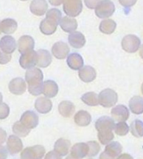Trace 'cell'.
<instances>
[{
    "label": "cell",
    "instance_id": "obj_12",
    "mask_svg": "<svg viewBox=\"0 0 143 159\" xmlns=\"http://www.w3.org/2000/svg\"><path fill=\"white\" fill-rule=\"evenodd\" d=\"M16 47L17 44L15 39L9 35L3 36L0 40V50L5 53H13L16 50Z\"/></svg>",
    "mask_w": 143,
    "mask_h": 159
},
{
    "label": "cell",
    "instance_id": "obj_30",
    "mask_svg": "<svg viewBox=\"0 0 143 159\" xmlns=\"http://www.w3.org/2000/svg\"><path fill=\"white\" fill-rule=\"evenodd\" d=\"M129 107L133 113L140 115L143 112V98L142 96L132 97L129 102Z\"/></svg>",
    "mask_w": 143,
    "mask_h": 159
},
{
    "label": "cell",
    "instance_id": "obj_47",
    "mask_svg": "<svg viewBox=\"0 0 143 159\" xmlns=\"http://www.w3.org/2000/svg\"><path fill=\"white\" fill-rule=\"evenodd\" d=\"M48 1L54 6H60L63 2V0H48Z\"/></svg>",
    "mask_w": 143,
    "mask_h": 159
},
{
    "label": "cell",
    "instance_id": "obj_44",
    "mask_svg": "<svg viewBox=\"0 0 143 159\" xmlns=\"http://www.w3.org/2000/svg\"><path fill=\"white\" fill-rule=\"evenodd\" d=\"M44 159H62L61 156L55 152V151H50L48 153L46 154Z\"/></svg>",
    "mask_w": 143,
    "mask_h": 159
},
{
    "label": "cell",
    "instance_id": "obj_34",
    "mask_svg": "<svg viewBox=\"0 0 143 159\" xmlns=\"http://www.w3.org/2000/svg\"><path fill=\"white\" fill-rule=\"evenodd\" d=\"M98 138L100 142L103 145H105L111 142L115 138V135L112 130H103L98 131Z\"/></svg>",
    "mask_w": 143,
    "mask_h": 159
},
{
    "label": "cell",
    "instance_id": "obj_13",
    "mask_svg": "<svg viewBox=\"0 0 143 159\" xmlns=\"http://www.w3.org/2000/svg\"><path fill=\"white\" fill-rule=\"evenodd\" d=\"M7 148L11 155L17 154L22 150L23 143L20 139L16 135H10L7 141Z\"/></svg>",
    "mask_w": 143,
    "mask_h": 159
},
{
    "label": "cell",
    "instance_id": "obj_19",
    "mask_svg": "<svg viewBox=\"0 0 143 159\" xmlns=\"http://www.w3.org/2000/svg\"><path fill=\"white\" fill-rule=\"evenodd\" d=\"M58 23H57L53 19L46 17L40 23V30L44 35H52L56 31Z\"/></svg>",
    "mask_w": 143,
    "mask_h": 159
},
{
    "label": "cell",
    "instance_id": "obj_45",
    "mask_svg": "<svg viewBox=\"0 0 143 159\" xmlns=\"http://www.w3.org/2000/svg\"><path fill=\"white\" fill-rule=\"evenodd\" d=\"M8 152L5 147L0 145V159H7Z\"/></svg>",
    "mask_w": 143,
    "mask_h": 159
},
{
    "label": "cell",
    "instance_id": "obj_15",
    "mask_svg": "<svg viewBox=\"0 0 143 159\" xmlns=\"http://www.w3.org/2000/svg\"><path fill=\"white\" fill-rule=\"evenodd\" d=\"M34 47L35 41L30 36L24 35L19 38L18 41V49L21 54L32 50Z\"/></svg>",
    "mask_w": 143,
    "mask_h": 159
},
{
    "label": "cell",
    "instance_id": "obj_3",
    "mask_svg": "<svg viewBox=\"0 0 143 159\" xmlns=\"http://www.w3.org/2000/svg\"><path fill=\"white\" fill-rule=\"evenodd\" d=\"M115 11V4L111 0H102L95 7V14L100 19L109 18Z\"/></svg>",
    "mask_w": 143,
    "mask_h": 159
},
{
    "label": "cell",
    "instance_id": "obj_11",
    "mask_svg": "<svg viewBox=\"0 0 143 159\" xmlns=\"http://www.w3.org/2000/svg\"><path fill=\"white\" fill-rule=\"evenodd\" d=\"M111 116L113 120L118 122L125 121L128 119L130 116V112L126 106L123 104L117 105L111 110Z\"/></svg>",
    "mask_w": 143,
    "mask_h": 159
},
{
    "label": "cell",
    "instance_id": "obj_49",
    "mask_svg": "<svg viewBox=\"0 0 143 159\" xmlns=\"http://www.w3.org/2000/svg\"><path fill=\"white\" fill-rule=\"evenodd\" d=\"M99 159H115V158L111 157L110 156H109L108 154H106L105 152H102L101 154H100Z\"/></svg>",
    "mask_w": 143,
    "mask_h": 159
},
{
    "label": "cell",
    "instance_id": "obj_36",
    "mask_svg": "<svg viewBox=\"0 0 143 159\" xmlns=\"http://www.w3.org/2000/svg\"><path fill=\"white\" fill-rule=\"evenodd\" d=\"M131 132L134 136L141 138L143 135V123L140 120H135L131 125Z\"/></svg>",
    "mask_w": 143,
    "mask_h": 159
},
{
    "label": "cell",
    "instance_id": "obj_14",
    "mask_svg": "<svg viewBox=\"0 0 143 159\" xmlns=\"http://www.w3.org/2000/svg\"><path fill=\"white\" fill-rule=\"evenodd\" d=\"M47 9L48 4L46 0H32L30 5L31 13L38 16H41L45 14Z\"/></svg>",
    "mask_w": 143,
    "mask_h": 159
},
{
    "label": "cell",
    "instance_id": "obj_16",
    "mask_svg": "<svg viewBox=\"0 0 143 159\" xmlns=\"http://www.w3.org/2000/svg\"><path fill=\"white\" fill-rule=\"evenodd\" d=\"M78 75L81 81L86 83H89L96 79L97 73L94 67L86 65L79 70Z\"/></svg>",
    "mask_w": 143,
    "mask_h": 159
},
{
    "label": "cell",
    "instance_id": "obj_9",
    "mask_svg": "<svg viewBox=\"0 0 143 159\" xmlns=\"http://www.w3.org/2000/svg\"><path fill=\"white\" fill-rule=\"evenodd\" d=\"M8 88L11 93L16 95V96H20L25 93L27 90V85L24 79L18 77L10 81Z\"/></svg>",
    "mask_w": 143,
    "mask_h": 159
},
{
    "label": "cell",
    "instance_id": "obj_4",
    "mask_svg": "<svg viewBox=\"0 0 143 159\" xmlns=\"http://www.w3.org/2000/svg\"><path fill=\"white\" fill-rule=\"evenodd\" d=\"M63 10L67 16L74 18L82 12V0H63Z\"/></svg>",
    "mask_w": 143,
    "mask_h": 159
},
{
    "label": "cell",
    "instance_id": "obj_26",
    "mask_svg": "<svg viewBox=\"0 0 143 159\" xmlns=\"http://www.w3.org/2000/svg\"><path fill=\"white\" fill-rule=\"evenodd\" d=\"M74 121L79 127H86L92 121V116L86 110H80L75 113Z\"/></svg>",
    "mask_w": 143,
    "mask_h": 159
},
{
    "label": "cell",
    "instance_id": "obj_54",
    "mask_svg": "<svg viewBox=\"0 0 143 159\" xmlns=\"http://www.w3.org/2000/svg\"><path fill=\"white\" fill-rule=\"evenodd\" d=\"M89 159H92V158H89Z\"/></svg>",
    "mask_w": 143,
    "mask_h": 159
},
{
    "label": "cell",
    "instance_id": "obj_23",
    "mask_svg": "<svg viewBox=\"0 0 143 159\" xmlns=\"http://www.w3.org/2000/svg\"><path fill=\"white\" fill-rule=\"evenodd\" d=\"M37 53V65L40 67H47L52 63V56L48 50L41 49L36 51Z\"/></svg>",
    "mask_w": 143,
    "mask_h": 159
},
{
    "label": "cell",
    "instance_id": "obj_39",
    "mask_svg": "<svg viewBox=\"0 0 143 159\" xmlns=\"http://www.w3.org/2000/svg\"><path fill=\"white\" fill-rule=\"evenodd\" d=\"M61 16H62L61 12L58 9L56 8H52L49 10L47 12V14H46V17L53 19V20L58 23V24L61 19Z\"/></svg>",
    "mask_w": 143,
    "mask_h": 159
},
{
    "label": "cell",
    "instance_id": "obj_35",
    "mask_svg": "<svg viewBox=\"0 0 143 159\" xmlns=\"http://www.w3.org/2000/svg\"><path fill=\"white\" fill-rule=\"evenodd\" d=\"M13 132L16 135V136L24 138L29 135L30 129L24 127L20 121H17L13 126Z\"/></svg>",
    "mask_w": 143,
    "mask_h": 159
},
{
    "label": "cell",
    "instance_id": "obj_33",
    "mask_svg": "<svg viewBox=\"0 0 143 159\" xmlns=\"http://www.w3.org/2000/svg\"><path fill=\"white\" fill-rule=\"evenodd\" d=\"M81 100L88 106L95 107L99 104L98 95L94 92H88L81 96Z\"/></svg>",
    "mask_w": 143,
    "mask_h": 159
},
{
    "label": "cell",
    "instance_id": "obj_6",
    "mask_svg": "<svg viewBox=\"0 0 143 159\" xmlns=\"http://www.w3.org/2000/svg\"><path fill=\"white\" fill-rule=\"evenodd\" d=\"M44 155V147L42 145H35L24 149L21 153V159H41Z\"/></svg>",
    "mask_w": 143,
    "mask_h": 159
},
{
    "label": "cell",
    "instance_id": "obj_18",
    "mask_svg": "<svg viewBox=\"0 0 143 159\" xmlns=\"http://www.w3.org/2000/svg\"><path fill=\"white\" fill-rule=\"evenodd\" d=\"M89 146L87 143H77L71 149L70 156L77 159L84 158L87 156Z\"/></svg>",
    "mask_w": 143,
    "mask_h": 159
},
{
    "label": "cell",
    "instance_id": "obj_20",
    "mask_svg": "<svg viewBox=\"0 0 143 159\" xmlns=\"http://www.w3.org/2000/svg\"><path fill=\"white\" fill-rule=\"evenodd\" d=\"M115 120L109 116H102L95 122V128L98 131L112 130L115 127Z\"/></svg>",
    "mask_w": 143,
    "mask_h": 159
},
{
    "label": "cell",
    "instance_id": "obj_42",
    "mask_svg": "<svg viewBox=\"0 0 143 159\" xmlns=\"http://www.w3.org/2000/svg\"><path fill=\"white\" fill-rule=\"evenodd\" d=\"M137 0H119V2L120 3L122 6L125 8H130L136 4Z\"/></svg>",
    "mask_w": 143,
    "mask_h": 159
},
{
    "label": "cell",
    "instance_id": "obj_24",
    "mask_svg": "<svg viewBox=\"0 0 143 159\" xmlns=\"http://www.w3.org/2000/svg\"><path fill=\"white\" fill-rule=\"evenodd\" d=\"M59 24L61 29L67 33H72L78 28V22L72 17L64 16L61 19Z\"/></svg>",
    "mask_w": 143,
    "mask_h": 159
},
{
    "label": "cell",
    "instance_id": "obj_37",
    "mask_svg": "<svg viewBox=\"0 0 143 159\" xmlns=\"http://www.w3.org/2000/svg\"><path fill=\"white\" fill-rule=\"evenodd\" d=\"M114 129H115L116 134L119 135V136H124L130 131V128L125 121L119 122L117 125H115Z\"/></svg>",
    "mask_w": 143,
    "mask_h": 159
},
{
    "label": "cell",
    "instance_id": "obj_17",
    "mask_svg": "<svg viewBox=\"0 0 143 159\" xmlns=\"http://www.w3.org/2000/svg\"><path fill=\"white\" fill-rule=\"evenodd\" d=\"M68 42L70 45L75 49H80L86 44V38L82 33L74 31L70 33L68 36Z\"/></svg>",
    "mask_w": 143,
    "mask_h": 159
},
{
    "label": "cell",
    "instance_id": "obj_48",
    "mask_svg": "<svg viewBox=\"0 0 143 159\" xmlns=\"http://www.w3.org/2000/svg\"><path fill=\"white\" fill-rule=\"evenodd\" d=\"M117 159H134L133 157L131 155L127 154V153H124V154H122L118 156V158Z\"/></svg>",
    "mask_w": 143,
    "mask_h": 159
},
{
    "label": "cell",
    "instance_id": "obj_5",
    "mask_svg": "<svg viewBox=\"0 0 143 159\" xmlns=\"http://www.w3.org/2000/svg\"><path fill=\"white\" fill-rule=\"evenodd\" d=\"M122 48L125 52L129 53H133L136 52L140 48L141 40L138 36L135 35L128 34L123 37L121 42Z\"/></svg>",
    "mask_w": 143,
    "mask_h": 159
},
{
    "label": "cell",
    "instance_id": "obj_27",
    "mask_svg": "<svg viewBox=\"0 0 143 159\" xmlns=\"http://www.w3.org/2000/svg\"><path fill=\"white\" fill-rule=\"evenodd\" d=\"M71 143L67 139H59L54 145V151L61 156H65L69 153Z\"/></svg>",
    "mask_w": 143,
    "mask_h": 159
},
{
    "label": "cell",
    "instance_id": "obj_10",
    "mask_svg": "<svg viewBox=\"0 0 143 159\" xmlns=\"http://www.w3.org/2000/svg\"><path fill=\"white\" fill-rule=\"evenodd\" d=\"M70 49L68 44L63 42H58L52 48V53L58 59H64L68 56Z\"/></svg>",
    "mask_w": 143,
    "mask_h": 159
},
{
    "label": "cell",
    "instance_id": "obj_22",
    "mask_svg": "<svg viewBox=\"0 0 143 159\" xmlns=\"http://www.w3.org/2000/svg\"><path fill=\"white\" fill-rule=\"evenodd\" d=\"M67 65L69 68L74 70H78L84 67V59L80 54L78 53H73L69 54L67 60Z\"/></svg>",
    "mask_w": 143,
    "mask_h": 159
},
{
    "label": "cell",
    "instance_id": "obj_43",
    "mask_svg": "<svg viewBox=\"0 0 143 159\" xmlns=\"http://www.w3.org/2000/svg\"><path fill=\"white\" fill-rule=\"evenodd\" d=\"M101 0H84V2L86 6L89 9L95 8L98 4L100 2Z\"/></svg>",
    "mask_w": 143,
    "mask_h": 159
},
{
    "label": "cell",
    "instance_id": "obj_38",
    "mask_svg": "<svg viewBox=\"0 0 143 159\" xmlns=\"http://www.w3.org/2000/svg\"><path fill=\"white\" fill-rule=\"evenodd\" d=\"M89 146V152L87 156L94 157L98 154L100 150V146L99 143L95 141H91L87 142Z\"/></svg>",
    "mask_w": 143,
    "mask_h": 159
},
{
    "label": "cell",
    "instance_id": "obj_1",
    "mask_svg": "<svg viewBox=\"0 0 143 159\" xmlns=\"http://www.w3.org/2000/svg\"><path fill=\"white\" fill-rule=\"evenodd\" d=\"M43 79V73L38 67H32L27 70L25 79L28 84V91L30 94L37 96L42 93Z\"/></svg>",
    "mask_w": 143,
    "mask_h": 159
},
{
    "label": "cell",
    "instance_id": "obj_40",
    "mask_svg": "<svg viewBox=\"0 0 143 159\" xmlns=\"http://www.w3.org/2000/svg\"><path fill=\"white\" fill-rule=\"evenodd\" d=\"M10 114V107L7 104H0V120L5 119Z\"/></svg>",
    "mask_w": 143,
    "mask_h": 159
},
{
    "label": "cell",
    "instance_id": "obj_7",
    "mask_svg": "<svg viewBox=\"0 0 143 159\" xmlns=\"http://www.w3.org/2000/svg\"><path fill=\"white\" fill-rule=\"evenodd\" d=\"M19 64L23 69H30L34 67L37 64V53L35 50L26 52L22 54L19 59Z\"/></svg>",
    "mask_w": 143,
    "mask_h": 159
},
{
    "label": "cell",
    "instance_id": "obj_32",
    "mask_svg": "<svg viewBox=\"0 0 143 159\" xmlns=\"http://www.w3.org/2000/svg\"><path fill=\"white\" fill-rule=\"evenodd\" d=\"M123 150V147L122 145L117 141H113V142H110L108 143L107 146L105 148V152L106 154L113 158H116L120 155Z\"/></svg>",
    "mask_w": 143,
    "mask_h": 159
},
{
    "label": "cell",
    "instance_id": "obj_51",
    "mask_svg": "<svg viewBox=\"0 0 143 159\" xmlns=\"http://www.w3.org/2000/svg\"><path fill=\"white\" fill-rule=\"evenodd\" d=\"M65 159H77V158H73L72 156H69L68 157H67V158H66Z\"/></svg>",
    "mask_w": 143,
    "mask_h": 159
},
{
    "label": "cell",
    "instance_id": "obj_31",
    "mask_svg": "<svg viewBox=\"0 0 143 159\" xmlns=\"http://www.w3.org/2000/svg\"><path fill=\"white\" fill-rule=\"evenodd\" d=\"M117 28V23L112 19H104L100 22L99 30L104 34L110 35L113 34Z\"/></svg>",
    "mask_w": 143,
    "mask_h": 159
},
{
    "label": "cell",
    "instance_id": "obj_29",
    "mask_svg": "<svg viewBox=\"0 0 143 159\" xmlns=\"http://www.w3.org/2000/svg\"><path fill=\"white\" fill-rule=\"evenodd\" d=\"M75 107L72 102L69 101H63L61 102L58 105V111L63 117H71L75 112Z\"/></svg>",
    "mask_w": 143,
    "mask_h": 159
},
{
    "label": "cell",
    "instance_id": "obj_53",
    "mask_svg": "<svg viewBox=\"0 0 143 159\" xmlns=\"http://www.w3.org/2000/svg\"><path fill=\"white\" fill-rule=\"evenodd\" d=\"M21 1H28V0H21Z\"/></svg>",
    "mask_w": 143,
    "mask_h": 159
},
{
    "label": "cell",
    "instance_id": "obj_52",
    "mask_svg": "<svg viewBox=\"0 0 143 159\" xmlns=\"http://www.w3.org/2000/svg\"><path fill=\"white\" fill-rule=\"evenodd\" d=\"M0 22H1V21H0ZM1 33H2V31H1V28H0V34H1Z\"/></svg>",
    "mask_w": 143,
    "mask_h": 159
},
{
    "label": "cell",
    "instance_id": "obj_2",
    "mask_svg": "<svg viewBox=\"0 0 143 159\" xmlns=\"http://www.w3.org/2000/svg\"><path fill=\"white\" fill-rule=\"evenodd\" d=\"M118 101V96L112 89H105L100 93L98 96L99 104L103 107L109 108L115 106Z\"/></svg>",
    "mask_w": 143,
    "mask_h": 159
},
{
    "label": "cell",
    "instance_id": "obj_8",
    "mask_svg": "<svg viewBox=\"0 0 143 159\" xmlns=\"http://www.w3.org/2000/svg\"><path fill=\"white\" fill-rule=\"evenodd\" d=\"M19 121L28 129H31L37 127L39 119H38V116L36 112L32 111V110H28L22 114Z\"/></svg>",
    "mask_w": 143,
    "mask_h": 159
},
{
    "label": "cell",
    "instance_id": "obj_41",
    "mask_svg": "<svg viewBox=\"0 0 143 159\" xmlns=\"http://www.w3.org/2000/svg\"><path fill=\"white\" fill-rule=\"evenodd\" d=\"M11 54H6L0 50V65H6L11 60Z\"/></svg>",
    "mask_w": 143,
    "mask_h": 159
},
{
    "label": "cell",
    "instance_id": "obj_21",
    "mask_svg": "<svg viewBox=\"0 0 143 159\" xmlns=\"http://www.w3.org/2000/svg\"><path fill=\"white\" fill-rule=\"evenodd\" d=\"M35 108L40 113L46 114L51 111L53 103L46 97H40L35 102Z\"/></svg>",
    "mask_w": 143,
    "mask_h": 159
},
{
    "label": "cell",
    "instance_id": "obj_46",
    "mask_svg": "<svg viewBox=\"0 0 143 159\" xmlns=\"http://www.w3.org/2000/svg\"><path fill=\"white\" fill-rule=\"evenodd\" d=\"M7 139V133L0 127V144L5 143Z\"/></svg>",
    "mask_w": 143,
    "mask_h": 159
},
{
    "label": "cell",
    "instance_id": "obj_25",
    "mask_svg": "<svg viewBox=\"0 0 143 159\" xmlns=\"http://www.w3.org/2000/svg\"><path fill=\"white\" fill-rule=\"evenodd\" d=\"M58 93V86L55 81L47 80L43 83V91L42 93L47 98H54Z\"/></svg>",
    "mask_w": 143,
    "mask_h": 159
},
{
    "label": "cell",
    "instance_id": "obj_50",
    "mask_svg": "<svg viewBox=\"0 0 143 159\" xmlns=\"http://www.w3.org/2000/svg\"><path fill=\"white\" fill-rule=\"evenodd\" d=\"M2 99H3L2 95L1 93H0V104H1V103H2Z\"/></svg>",
    "mask_w": 143,
    "mask_h": 159
},
{
    "label": "cell",
    "instance_id": "obj_28",
    "mask_svg": "<svg viewBox=\"0 0 143 159\" xmlns=\"http://www.w3.org/2000/svg\"><path fill=\"white\" fill-rule=\"evenodd\" d=\"M18 24L16 21L13 19H3L0 22V28L1 31L5 34H12L17 30Z\"/></svg>",
    "mask_w": 143,
    "mask_h": 159
}]
</instances>
